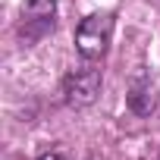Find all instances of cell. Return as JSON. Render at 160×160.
<instances>
[{"label":"cell","mask_w":160,"mask_h":160,"mask_svg":"<svg viewBox=\"0 0 160 160\" xmlns=\"http://www.w3.org/2000/svg\"><path fill=\"white\" fill-rule=\"evenodd\" d=\"M53 13H57L53 0H25L22 3V32L28 38H41L53 25Z\"/></svg>","instance_id":"cell-3"},{"label":"cell","mask_w":160,"mask_h":160,"mask_svg":"<svg viewBox=\"0 0 160 160\" xmlns=\"http://www.w3.org/2000/svg\"><path fill=\"white\" fill-rule=\"evenodd\" d=\"M110 35H113V16L110 13H94V16L82 19V25H78V32H75V50L82 53L85 60H101L107 53Z\"/></svg>","instance_id":"cell-1"},{"label":"cell","mask_w":160,"mask_h":160,"mask_svg":"<svg viewBox=\"0 0 160 160\" xmlns=\"http://www.w3.org/2000/svg\"><path fill=\"white\" fill-rule=\"evenodd\" d=\"M101 94V72L98 69H78L69 72L63 82V98L69 107H91Z\"/></svg>","instance_id":"cell-2"},{"label":"cell","mask_w":160,"mask_h":160,"mask_svg":"<svg viewBox=\"0 0 160 160\" xmlns=\"http://www.w3.org/2000/svg\"><path fill=\"white\" fill-rule=\"evenodd\" d=\"M41 160H66V157H60V154H47V157H41Z\"/></svg>","instance_id":"cell-5"},{"label":"cell","mask_w":160,"mask_h":160,"mask_svg":"<svg viewBox=\"0 0 160 160\" xmlns=\"http://www.w3.org/2000/svg\"><path fill=\"white\" fill-rule=\"evenodd\" d=\"M126 101H129V107H132L135 113L148 116V113L157 107V98H154V85H151V78H144V75H135V82L129 85V94H126Z\"/></svg>","instance_id":"cell-4"}]
</instances>
